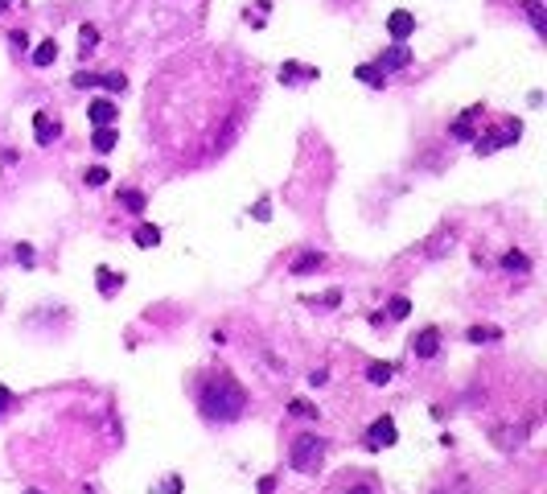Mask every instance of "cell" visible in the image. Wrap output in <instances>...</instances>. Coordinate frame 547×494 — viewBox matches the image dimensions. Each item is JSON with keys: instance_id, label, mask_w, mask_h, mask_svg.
Segmentation results:
<instances>
[{"instance_id": "30bf717a", "label": "cell", "mask_w": 547, "mask_h": 494, "mask_svg": "<svg viewBox=\"0 0 547 494\" xmlns=\"http://www.w3.org/2000/svg\"><path fill=\"white\" fill-rule=\"evenodd\" d=\"M116 144H119L116 128H95V136H91V148H95V153H112Z\"/></svg>"}, {"instance_id": "3957f363", "label": "cell", "mask_w": 547, "mask_h": 494, "mask_svg": "<svg viewBox=\"0 0 547 494\" xmlns=\"http://www.w3.org/2000/svg\"><path fill=\"white\" fill-rule=\"evenodd\" d=\"M395 441H399V428H395V421H391V416L375 421L371 428H366V437H362V445L371 449V453H379V449H391Z\"/></svg>"}, {"instance_id": "ba28073f", "label": "cell", "mask_w": 547, "mask_h": 494, "mask_svg": "<svg viewBox=\"0 0 547 494\" xmlns=\"http://www.w3.org/2000/svg\"><path fill=\"white\" fill-rule=\"evenodd\" d=\"M486 116V112H481V107H469V112H465V116L457 119V124H452V136H457V141H474V124L477 119Z\"/></svg>"}, {"instance_id": "484cf974", "label": "cell", "mask_w": 547, "mask_h": 494, "mask_svg": "<svg viewBox=\"0 0 547 494\" xmlns=\"http://www.w3.org/2000/svg\"><path fill=\"white\" fill-rule=\"evenodd\" d=\"M78 37H83V46H95V42H99V29H95V25H83V29H78Z\"/></svg>"}, {"instance_id": "7c38bea8", "label": "cell", "mask_w": 547, "mask_h": 494, "mask_svg": "<svg viewBox=\"0 0 547 494\" xmlns=\"http://www.w3.org/2000/svg\"><path fill=\"white\" fill-rule=\"evenodd\" d=\"M313 268H321V252H301V256L292 259V272H296V276H305Z\"/></svg>"}, {"instance_id": "8992f818", "label": "cell", "mask_w": 547, "mask_h": 494, "mask_svg": "<svg viewBox=\"0 0 547 494\" xmlns=\"http://www.w3.org/2000/svg\"><path fill=\"white\" fill-rule=\"evenodd\" d=\"M411 29H416V17H411L407 8H399V13H391V17H387V33H391L395 42H404Z\"/></svg>"}, {"instance_id": "d590c367", "label": "cell", "mask_w": 547, "mask_h": 494, "mask_svg": "<svg viewBox=\"0 0 547 494\" xmlns=\"http://www.w3.org/2000/svg\"><path fill=\"white\" fill-rule=\"evenodd\" d=\"M0 4H8V0H0Z\"/></svg>"}, {"instance_id": "e0dca14e", "label": "cell", "mask_w": 547, "mask_h": 494, "mask_svg": "<svg viewBox=\"0 0 547 494\" xmlns=\"http://www.w3.org/2000/svg\"><path fill=\"white\" fill-rule=\"evenodd\" d=\"M288 412H292V416H301V421H317V416H321L309 400H292V404H288Z\"/></svg>"}, {"instance_id": "9c48e42d", "label": "cell", "mask_w": 547, "mask_h": 494, "mask_svg": "<svg viewBox=\"0 0 547 494\" xmlns=\"http://www.w3.org/2000/svg\"><path fill=\"white\" fill-rule=\"evenodd\" d=\"M33 136H37V144H49V141H58V124L46 116V112H37L33 116Z\"/></svg>"}, {"instance_id": "ac0fdd59", "label": "cell", "mask_w": 547, "mask_h": 494, "mask_svg": "<svg viewBox=\"0 0 547 494\" xmlns=\"http://www.w3.org/2000/svg\"><path fill=\"white\" fill-rule=\"evenodd\" d=\"M280 78H317V71H309V66H296V62H284V66H280Z\"/></svg>"}, {"instance_id": "1f68e13d", "label": "cell", "mask_w": 547, "mask_h": 494, "mask_svg": "<svg viewBox=\"0 0 547 494\" xmlns=\"http://www.w3.org/2000/svg\"><path fill=\"white\" fill-rule=\"evenodd\" d=\"M181 490V482H177V478H169L165 486H157V494H177Z\"/></svg>"}, {"instance_id": "44dd1931", "label": "cell", "mask_w": 547, "mask_h": 494, "mask_svg": "<svg viewBox=\"0 0 547 494\" xmlns=\"http://www.w3.org/2000/svg\"><path fill=\"white\" fill-rule=\"evenodd\" d=\"M502 268H506V272H527V268H531V259L519 256V252H510V256L502 259Z\"/></svg>"}, {"instance_id": "6da1fadb", "label": "cell", "mask_w": 547, "mask_h": 494, "mask_svg": "<svg viewBox=\"0 0 547 494\" xmlns=\"http://www.w3.org/2000/svg\"><path fill=\"white\" fill-rule=\"evenodd\" d=\"M243 408H247V392H243L231 375H218L202 387V412H206L210 421H222V424L239 421Z\"/></svg>"}, {"instance_id": "4316f807", "label": "cell", "mask_w": 547, "mask_h": 494, "mask_svg": "<svg viewBox=\"0 0 547 494\" xmlns=\"http://www.w3.org/2000/svg\"><path fill=\"white\" fill-rule=\"evenodd\" d=\"M268 218H272V202L260 198V202H256V223H268Z\"/></svg>"}, {"instance_id": "f546056e", "label": "cell", "mask_w": 547, "mask_h": 494, "mask_svg": "<svg viewBox=\"0 0 547 494\" xmlns=\"http://www.w3.org/2000/svg\"><path fill=\"white\" fill-rule=\"evenodd\" d=\"M8 408H13V392H8V387H4V383H0V416H4V412H8Z\"/></svg>"}, {"instance_id": "603a6c76", "label": "cell", "mask_w": 547, "mask_h": 494, "mask_svg": "<svg viewBox=\"0 0 547 494\" xmlns=\"http://www.w3.org/2000/svg\"><path fill=\"white\" fill-rule=\"evenodd\" d=\"M91 189H99V186H107V169L103 165H95V169H87V177H83Z\"/></svg>"}, {"instance_id": "277c9868", "label": "cell", "mask_w": 547, "mask_h": 494, "mask_svg": "<svg viewBox=\"0 0 547 494\" xmlns=\"http://www.w3.org/2000/svg\"><path fill=\"white\" fill-rule=\"evenodd\" d=\"M383 74H391V71H404V66H411V49L404 46V42H395L391 49H383L379 54V62H375Z\"/></svg>"}, {"instance_id": "4dcf8cb0", "label": "cell", "mask_w": 547, "mask_h": 494, "mask_svg": "<svg viewBox=\"0 0 547 494\" xmlns=\"http://www.w3.org/2000/svg\"><path fill=\"white\" fill-rule=\"evenodd\" d=\"M325 379H330V371H325V367H317V371H313V375H309V383H313V387H321Z\"/></svg>"}, {"instance_id": "5bb4252c", "label": "cell", "mask_w": 547, "mask_h": 494, "mask_svg": "<svg viewBox=\"0 0 547 494\" xmlns=\"http://www.w3.org/2000/svg\"><path fill=\"white\" fill-rule=\"evenodd\" d=\"M95 276H99V293H103V297H112V293H116L119 284H124V276H116L112 268H99Z\"/></svg>"}, {"instance_id": "52a82bcc", "label": "cell", "mask_w": 547, "mask_h": 494, "mask_svg": "<svg viewBox=\"0 0 547 494\" xmlns=\"http://www.w3.org/2000/svg\"><path fill=\"white\" fill-rule=\"evenodd\" d=\"M116 116L119 112H116L112 99H95V103H91V124H95V128H112V119Z\"/></svg>"}, {"instance_id": "7a4b0ae2", "label": "cell", "mask_w": 547, "mask_h": 494, "mask_svg": "<svg viewBox=\"0 0 547 494\" xmlns=\"http://www.w3.org/2000/svg\"><path fill=\"white\" fill-rule=\"evenodd\" d=\"M288 461H292V470H317V466H321V461H325V441H321V437H309V433H305V437H296V441H292V453H288Z\"/></svg>"}, {"instance_id": "ffe728a7", "label": "cell", "mask_w": 547, "mask_h": 494, "mask_svg": "<svg viewBox=\"0 0 547 494\" xmlns=\"http://www.w3.org/2000/svg\"><path fill=\"white\" fill-rule=\"evenodd\" d=\"M527 17H531V25H535L539 33H547V17H543V8H539V0H531V4H527Z\"/></svg>"}, {"instance_id": "9a60e30c", "label": "cell", "mask_w": 547, "mask_h": 494, "mask_svg": "<svg viewBox=\"0 0 547 494\" xmlns=\"http://www.w3.org/2000/svg\"><path fill=\"white\" fill-rule=\"evenodd\" d=\"M54 58H58V42H54V37H49V42H42V46L33 49V66H49Z\"/></svg>"}, {"instance_id": "d6a6232c", "label": "cell", "mask_w": 547, "mask_h": 494, "mask_svg": "<svg viewBox=\"0 0 547 494\" xmlns=\"http://www.w3.org/2000/svg\"><path fill=\"white\" fill-rule=\"evenodd\" d=\"M13 46H17V54H25V46H29V37H25L21 29H17V33H13Z\"/></svg>"}, {"instance_id": "e575fe53", "label": "cell", "mask_w": 547, "mask_h": 494, "mask_svg": "<svg viewBox=\"0 0 547 494\" xmlns=\"http://www.w3.org/2000/svg\"><path fill=\"white\" fill-rule=\"evenodd\" d=\"M25 494H42V490H25Z\"/></svg>"}, {"instance_id": "4fadbf2b", "label": "cell", "mask_w": 547, "mask_h": 494, "mask_svg": "<svg viewBox=\"0 0 547 494\" xmlns=\"http://www.w3.org/2000/svg\"><path fill=\"white\" fill-rule=\"evenodd\" d=\"M358 78H362V83H366V87H383V83H387V74L379 71V66H375V62H362V66H358Z\"/></svg>"}, {"instance_id": "5b68a950", "label": "cell", "mask_w": 547, "mask_h": 494, "mask_svg": "<svg viewBox=\"0 0 547 494\" xmlns=\"http://www.w3.org/2000/svg\"><path fill=\"white\" fill-rule=\"evenodd\" d=\"M411 351L420 354V358H432V354L440 351V329L428 326V329H420L416 338H411Z\"/></svg>"}, {"instance_id": "836d02e7", "label": "cell", "mask_w": 547, "mask_h": 494, "mask_svg": "<svg viewBox=\"0 0 547 494\" xmlns=\"http://www.w3.org/2000/svg\"><path fill=\"white\" fill-rule=\"evenodd\" d=\"M346 494H371V486H354V490H346Z\"/></svg>"}, {"instance_id": "2e32d148", "label": "cell", "mask_w": 547, "mask_h": 494, "mask_svg": "<svg viewBox=\"0 0 547 494\" xmlns=\"http://www.w3.org/2000/svg\"><path fill=\"white\" fill-rule=\"evenodd\" d=\"M391 375H395V367H391V363H371V367H366V379H371V383H391Z\"/></svg>"}, {"instance_id": "7402d4cb", "label": "cell", "mask_w": 547, "mask_h": 494, "mask_svg": "<svg viewBox=\"0 0 547 494\" xmlns=\"http://www.w3.org/2000/svg\"><path fill=\"white\" fill-rule=\"evenodd\" d=\"M387 313H391V317H395V322H404L407 313H411V301H407V297H395V301H391V305H387Z\"/></svg>"}, {"instance_id": "83f0119b", "label": "cell", "mask_w": 547, "mask_h": 494, "mask_svg": "<svg viewBox=\"0 0 547 494\" xmlns=\"http://www.w3.org/2000/svg\"><path fill=\"white\" fill-rule=\"evenodd\" d=\"M74 87H83V91H87V87H99V74H74Z\"/></svg>"}, {"instance_id": "cb8c5ba5", "label": "cell", "mask_w": 547, "mask_h": 494, "mask_svg": "<svg viewBox=\"0 0 547 494\" xmlns=\"http://www.w3.org/2000/svg\"><path fill=\"white\" fill-rule=\"evenodd\" d=\"M99 87H107V91H119V95H124L128 78H124V74H103V78H99Z\"/></svg>"}, {"instance_id": "d4e9b609", "label": "cell", "mask_w": 547, "mask_h": 494, "mask_svg": "<svg viewBox=\"0 0 547 494\" xmlns=\"http://www.w3.org/2000/svg\"><path fill=\"white\" fill-rule=\"evenodd\" d=\"M119 198H124V206H128V211H136V214L144 211V194H136V189H124Z\"/></svg>"}, {"instance_id": "d6986e66", "label": "cell", "mask_w": 547, "mask_h": 494, "mask_svg": "<svg viewBox=\"0 0 547 494\" xmlns=\"http://www.w3.org/2000/svg\"><path fill=\"white\" fill-rule=\"evenodd\" d=\"M465 338H469V342H498V329L494 326H474Z\"/></svg>"}, {"instance_id": "f1b7e54d", "label": "cell", "mask_w": 547, "mask_h": 494, "mask_svg": "<svg viewBox=\"0 0 547 494\" xmlns=\"http://www.w3.org/2000/svg\"><path fill=\"white\" fill-rule=\"evenodd\" d=\"M17 259H21L25 268H33V247H29V243H21V247H17Z\"/></svg>"}, {"instance_id": "8fae6325", "label": "cell", "mask_w": 547, "mask_h": 494, "mask_svg": "<svg viewBox=\"0 0 547 494\" xmlns=\"http://www.w3.org/2000/svg\"><path fill=\"white\" fill-rule=\"evenodd\" d=\"M132 239H136V247H157V243H161V231H157L152 223H140V227L132 231Z\"/></svg>"}]
</instances>
